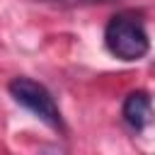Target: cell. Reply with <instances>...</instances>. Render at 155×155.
Listing matches in <instances>:
<instances>
[{
  "label": "cell",
  "instance_id": "obj_1",
  "mask_svg": "<svg viewBox=\"0 0 155 155\" xmlns=\"http://www.w3.org/2000/svg\"><path fill=\"white\" fill-rule=\"evenodd\" d=\"M104 46L119 61H140L150 51V39L140 12L124 10L109 17L104 27Z\"/></svg>",
  "mask_w": 155,
  "mask_h": 155
},
{
  "label": "cell",
  "instance_id": "obj_2",
  "mask_svg": "<svg viewBox=\"0 0 155 155\" xmlns=\"http://www.w3.org/2000/svg\"><path fill=\"white\" fill-rule=\"evenodd\" d=\"M7 90H10L12 99H15L17 104H22L27 111H31L39 121H44V124L51 126L53 131H63V128H65L63 116H61V109H58L53 94H51L41 82L19 75V78H12V80H10Z\"/></svg>",
  "mask_w": 155,
  "mask_h": 155
},
{
  "label": "cell",
  "instance_id": "obj_3",
  "mask_svg": "<svg viewBox=\"0 0 155 155\" xmlns=\"http://www.w3.org/2000/svg\"><path fill=\"white\" fill-rule=\"evenodd\" d=\"M121 116L126 121V126H131L133 131H143L148 128L150 119H153V104H150V94L145 90H136L124 99L121 107Z\"/></svg>",
  "mask_w": 155,
  "mask_h": 155
}]
</instances>
